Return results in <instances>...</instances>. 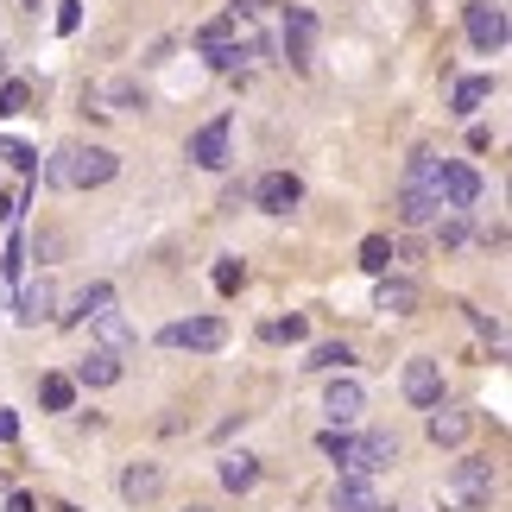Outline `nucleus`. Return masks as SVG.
<instances>
[{
  "label": "nucleus",
  "instance_id": "obj_29",
  "mask_svg": "<svg viewBox=\"0 0 512 512\" xmlns=\"http://www.w3.org/2000/svg\"><path fill=\"white\" fill-rule=\"evenodd\" d=\"M310 336V323L304 317H279V323H266V342H304Z\"/></svg>",
  "mask_w": 512,
  "mask_h": 512
},
{
  "label": "nucleus",
  "instance_id": "obj_21",
  "mask_svg": "<svg viewBox=\"0 0 512 512\" xmlns=\"http://www.w3.org/2000/svg\"><path fill=\"white\" fill-rule=\"evenodd\" d=\"M222 487L228 494H253V487H260V456H228L222 462Z\"/></svg>",
  "mask_w": 512,
  "mask_h": 512
},
{
  "label": "nucleus",
  "instance_id": "obj_34",
  "mask_svg": "<svg viewBox=\"0 0 512 512\" xmlns=\"http://www.w3.org/2000/svg\"><path fill=\"white\" fill-rule=\"evenodd\" d=\"M83 26V0H57V32H76Z\"/></svg>",
  "mask_w": 512,
  "mask_h": 512
},
{
  "label": "nucleus",
  "instance_id": "obj_20",
  "mask_svg": "<svg viewBox=\"0 0 512 512\" xmlns=\"http://www.w3.org/2000/svg\"><path fill=\"white\" fill-rule=\"evenodd\" d=\"M108 304H114V285H83V291H76V304L64 310V329H83L95 310H108Z\"/></svg>",
  "mask_w": 512,
  "mask_h": 512
},
{
  "label": "nucleus",
  "instance_id": "obj_8",
  "mask_svg": "<svg viewBox=\"0 0 512 512\" xmlns=\"http://www.w3.org/2000/svg\"><path fill=\"white\" fill-rule=\"evenodd\" d=\"M228 140H234V114H215V121H203V127L190 133V165L222 171V165H228Z\"/></svg>",
  "mask_w": 512,
  "mask_h": 512
},
{
  "label": "nucleus",
  "instance_id": "obj_15",
  "mask_svg": "<svg viewBox=\"0 0 512 512\" xmlns=\"http://www.w3.org/2000/svg\"><path fill=\"white\" fill-rule=\"evenodd\" d=\"M323 411H329V424H336V430H348V424L367 411V392L354 386V380H336V386L323 392Z\"/></svg>",
  "mask_w": 512,
  "mask_h": 512
},
{
  "label": "nucleus",
  "instance_id": "obj_12",
  "mask_svg": "<svg viewBox=\"0 0 512 512\" xmlns=\"http://www.w3.org/2000/svg\"><path fill=\"white\" fill-rule=\"evenodd\" d=\"M430 443L437 449H462L468 443V430H475V411H462V405H430Z\"/></svg>",
  "mask_w": 512,
  "mask_h": 512
},
{
  "label": "nucleus",
  "instance_id": "obj_9",
  "mask_svg": "<svg viewBox=\"0 0 512 512\" xmlns=\"http://www.w3.org/2000/svg\"><path fill=\"white\" fill-rule=\"evenodd\" d=\"M405 399L418 405V411L443 405V367L430 361V354H411V361H405Z\"/></svg>",
  "mask_w": 512,
  "mask_h": 512
},
{
  "label": "nucleus",
  "instance_id": "obj_17",
  "mask_svg": "<svg viewBox=\"0 0 512 512\" xmlns=\"http://www.w3.org/2000/svg\"><path fill=\"white\" fill-rule=\"evenodd\" d=\"M336 512H392V506L373 494L367 475H342V481H336Z\"/></svg>",
  "mask_w": 512,
  "mask_h": 512
},
{
  "label": "nucleus",
  "instance_id": "obj_22",
  "mask_svg": "<svg viewBox=\"0 0 512 512\" xmlns=\"http://www.w3.org/2000/svg\"><path fill=\"white\" fill-rule=\"evenodd\" d=\"M380 310H392V317H411L418 310V285L411 279H380V298H373Z\"/></svg>",
  "mask_w": 512,
  "mask_h": 512
},
{
  "label": "nucleus",
  "instance_id": "obj_35",
  "mask_svg": "<svg viewBox=\"0 0 512 512\" xmlns=\"http://www.w3.org/2000/svg\"><path fill=\"white\" fill-rule=\"evenodd\" d=\"M19 437V418H13V411H0V443H13Z\"/></svg>",
  "mask_w": 512,
  "mask_h": 512
},
{
  "label": "nucleus",
  "instance_id": "obj_18",
  "mask_svg": "<svg viewBox=\"0 0 512 512\" xmlns=\"http://www.w3.org/2000/svg\"><path fill=\"white\" fill-rule=\"evenodd\" d=\"M456 487L468 494L462 512H481L487 500H494V462H462V468H456Z\"/></svg>",
  "mask_w": 512,
  "mask_h": 512
},
{
  "label": "nucleus",
  "instance_id": "obj_36",
  "mask_svg": "<svg viewBox=\"0 0 512 512\" xmlns=\"http://www.w3.org/2000/svg\"><path fill=\"white\" fill-rule=\"evenodd\" d=\"M7 512H38V506H32V494H13V500H7Z\"/></svg>",
  "mask_w": 512,
  "mask_h": 512
},
{
  "label": "nucleus",
  "instance_id": "obj_16",
  "mask_svg": "<svg viewBox=\"0 0 512 512\" xmlns=\"http://www.w3.org/2000/svg\"><path fill=\"white\" fill-rule=\"evenodd\" d=\"M89 323H95V342H102V354H127L133 342H140V336H133V323H127L114 304H108V310H95Z\"/></svg>",
  "mask_w": 512,
  "mask_h": 512
},
{
  "label": "nucleus",
  "instance_id": "obj_24",
  "mask_svg": "<svg viewBox=\"0 0 512 512\" xmlns=\"http://www.w3.org/2000/svg\"><path fill=\"white\" fill-rule=\"evenodd\" d=\"M487 95H494V76H462L456 95H449V108H456V114H475Z\"/></svg>",
  "mask_w": 512,
  "mask_h": 512
},
{
  "label": "nucleus",
  "instance_id": "obj_32",
  "mask_svg": "<svg viewBox=\"0 0 512 512\" xmlns=\"http://www.w3.org/2000/svg\"><path fill=\"white\" fill-rule=\"evenodd\" d=\"M32 108V89L26 83H0V114H26Z\"/></svg>",
  "mask_w": 512,
  "mask_h": 512
},
{
  "label": "nucleus",
  "instance_id": "obj_23",
  "mask_svg": "<svg viewBox=\"0 0 512 512\" xmlns=\"http://www.w3.org/2000/svg\"><path fill=\"white\" fill-rule=\"evenodd\" d=\"M38 405H45V411H70L76 405V380H70V373H45V380H38Z\"/></svg>",
  "mask_w": 512,
  "mask_h": 512
},
{
  "label": "nucleus",
  "instance_id": "obj_11",
  "mask_svg": "<svg viewBox=\"0 0 512 512\" xmlns=\"http://www.w3.org/2000/svg\"><path fill=\"white\" fill-rule=\"evenodd\" d=\"M310 51H317V19H310L304 7H285V64L310 70Z\"/></svg>",
  "mask_w": 512,
  "mask_h": 512
},
{
  "label": "nucleus",
  "instance_id": "obj_14",
  "mask_svg": "<svg viewBox=\"0 0 512 512\" xmlns=\"http://www.w3.org/2000/svg\"><path fill=\"white\" fill-rule=\"evenodd\" d=\"M437 215H443V203H437L430 184H399V222L405 228H430Z\"/></svg>",
  "mask_w": 512,
  "mask_h": 512
},
{
  "label": "nucleus",
  "instance_id": "obj_37",
  "mask_svg": "<svg viewBox=\"0 0 512 512\" xmlns=\"http://www.w3.org/2000/svg\"><path fill=\"white\" fill-rule=\"evenodd\" d=\"M26 7H45V0H26Z\"/></svg>",
  "mask_w": 512,
  "mask_h": 512
},
{
  "label": "nucleus",
  "instance_id": "obj_13",
  "mask_svg": "<svg viewBox=\"0 0 512 512\" xmlns=\"http://www.w3.org/2000/svg\"><path fill=\"white\" fill-rule=\"evenodd\" d=\"M159 494H165V468L159 462H133L127 475H121V500L127 506H152Z\"/></svg>",
  "mask_w": 512,
  "mask_h": 512
},
{
  "label": "nucleus",
  "instance_id": "obj_10",
  "mask_svg": "<svg viewBox=\"0 0 512 512\" xmlns=\"http://www.w3.org/2000/svg\"><path fill=\"white\" fill-rule=\"evenodd\" d=\"M13 317L26 323V329H38V323H51V317H57V285H51V279H19Z\"/></svg>",
  "mask_w": 512,
  "mask_h": 512
},
{
  "label": "nucleus",
  "instance_id": "obj_38",
  "mask_svg": "<svg viewBox=\"0 0 512 512\" xmlns=\"http://www.w3.org/2000/svg\"><path fill=\"white\" fill-rule=\"evenodd\" d=\"M190 512H209V506H190Z\"/></svg>",
  "mask_w": 512,
  "mask_h": 512
},
{
  "label": "nucleus",
  "instance_id": "obj_6",
  "mask_svg": "<svg viewBox=\"0 0 512 512\" xmlns=\"http://www.w3.org/2000/svg\"><path fill=\"white\" fill-rule=\"evenodd\" d=\"M468 45L481 57H500L506 51V7L494 0H468Z\"/></svg>",
  "mask_w": 512,
  "mask_h": 512
},
{
  "label": "nucleus",
  "instance_id": "obj_7",
  "mask_svg": "<svg viewBox=\"0 0 512 512\" xmlns=\"http://www.w3.org/2000/svg\"><path fill=\"white\" fill-rule=\"evenodd\" d=\"M247 196H253V209H266V215H291L304 203V177L298 171H266Z\"/></svg>",
  "mask_w": 512,
  "mask_h": 512
},
{
  "label": "nucleus",
  "instance_id": "obj_5",
  "mask_svg": "<svg viewBox=\"0 0 512 512\" xmlns=\"http://www.w3.org/2000/svg\"><path fill=\"white\" fill-rule=\"evenodd\" d=\"M159 342L165 348H190V354H215L228 342V323L222 317H190V323H165L159 329Z\"/></svg>",
  "mask_w": 512,
  "mask_h": 512
},
{
  "label": "nucleus",
  "instance_id": "obj_3",
  "mask_svg": "<svg viewBox=\"0 0 512 512\" xmlns=\"http://www.w3.org/2000/svg\"><path fill=\"white\" fill-rule=\"evenodd\" d=\"M241 26L247 19H234V13H222V19H209L203 32H196V51L209 57L222 76H241V64L253 57V45H241Z\"/></svg>",
  "mask_w": 512,
  "mask_h": 512
},
{
  "label": "nucleus",
  "instance_id": "obj_28",
  "mask_svg": "<svg viewBox=\"0 0 512 512\" xmlns=\"http://www.w3.org/2000/svg\"><path fill=\"white\" fill-rule=\"evenodd\" d=\"M430 228H437V241H443V247H462V241H468V222H462L456 209H443V215H437Z\"/></svg>",
  "mask_w": 512,
  "mask_h": 512
},
{
  "label": "nucleus",
  "instance_id": "obj_30",
  "mask_svg": "<svg viewBox=\"0 0 512 512\" xmlns=\"http://www.w3.org/2000/svg\"><path fill=\"white\" fill-rule=\"evenodd\" d=\"M0 272H7L13 285L26 279V234H13V241H7V260H0Z\"/></svg>",
  "mask_w": 512,
  "mask_h": 512
},
{
  "label": "nucleus",
  "instance_id": "obj_4",
  "mask_svg": "<svg viewBox=\"0 0 512 512\" xmlns=\"http://www.w3.org/2000/svg\"><path fill=\"white\" fill-rule=\"evenodd\" d=\"M430 190H437V203L443 209H475L481 203V171L475 165H462V159H437V177H430Z\"/></svg>",
  "mask_w": 512,
  "mask_h": 512
},
{
  "label": "nucleus",
  "instance_id": "obj_2",
  "mask_svg": "<svg viewBox=\"0 0 512 512\" xmlns=\"http://www.w3.org/2000/svg\"><path fill=\"white\" fill-rule=\"evenodd\" d=\"M323 456L342 468V475H380V468L399 462V437L392 430H367V437H354V430H323Z\"/></svg>",
  "mask_w": 512,
  "mask_h": 512
},
{
  "label": "nucleus",
  "instance_id": "obj_27",
  "mask_svg": "<svg viewBox=\"0 0 512 512\" xmlns=\"http://www.w3.org/2000/svg\"><path fill=\"white\" fill-rule=\"evenodd\" d=\"M392 266V241H386V234H367V241H361V272H386Z\"/></svg>",
  "mask_w": 512,
  "mask_h": 512
},
{
  "label": "nucleus",
  "instance_id": "obj_19",
  "mask_svg": "<svg viewBox=\"0 0 512 512\" xmlns=\"http://www.w3.org/2000/svg\"><path fill=\"white\" fill-rule=\"evenodd\" d=\"M76 386H89V392H102V386H114L121 380V354H83L76 361V373H70Z\"/></svg>",
  "mask_w": 512,
  "mask_h": 512
},
{
  "label": "nucleus",
  "instance_id": "obj_26",
  "mask_svg": "<svg viewBox=\"0 0 512 512\" xmlns=\"http://www.w3.org/2000/svg\"><path fill=\"white\" fill-rule=\"evenodd\" d=\"M0 165H13V171L32 184V177H38V152H32V146H19V140H0Z\"/></svg>",
  "mask_w": 512,
  "mask_h": 512
},
{
  "label": "nucleus",
  "instance_id": "obj_31",
  "mask_svg": "<svg viewBox=\"0 0 512 512\" xmlns=\"http://www.w3.org/2000/svg\"><path fill=\"white\" fill-rule=\"evenodd\" d=\"M247 285V266L241 260H215V291H241Z\"/></svg>",
  "mask_w": 512,
  "mask_h": 512
},
{
  "label": "nucleus",
  "instance_id": "obj_33",
  "mask_svg": "<svg viewBox=\"0 0 512 512\" xmlns=\"http://www.w3.org/2000/svg\"><path fill=\"white\" fill-rule=\"evenodd\" d=\"M462 317H468V323H475V329H481V336H487V342H494V348H500V323H494V317H487V310H475V304H462Z\"/></svg>",
  "mask_w": 512,
  "mask_h": 512
},
{
  "label": "nucleus",
  "instance_id": "obj_1",
  "mask_svg": "<svg viewBox=\"0 0 512 512\" xmlns=\"http://www.w3.org/2000/svg\"><path fill=\"white\" fill-rule=\"evenodd\" d=\"M114 177H121V152L89 146V140H70V146H57L45 159V184L51 190H102Z\"/></svg>",
  "mask_w": 512,
  "mask_h": 512
},
{
  "label": "nucleus",
  "instance_id": "obj_25",
  "mask_svg": "<svg viewBox=\"0 0 512 512\" xmlns=\"http://www.w3.org/2000/svg\"><path fill=\"white\" fill-rule=\"evenodd\" d=\"M348 361H354V348H348V342H323V348H310V361H304V367H310V373H336V367H348Z\"/></svg>",
  "mask_w": 512,
  "mask_h": 512
}]
</instances>
